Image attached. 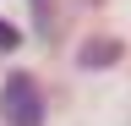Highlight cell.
<instances>
[{"instance_id": "obj_1", "label": "cell", "mask_w": 131, "mask_h": 126, "mask_svg": "<svg viewBox=\"0 0 131 126\" xmlns=\"http://www.w3.org/2000/svg\"><path fill=\"white\" fill-rule=\"evenodd\" d=\"M0 110H6L11 126H44V93L27 71H11L6 88H0Z\"/></svg>"}, {"instance_id": "obj_2", "label": "cell", "mask_w": 131, "mask_h": 126, "mask_svg": "<svg viewBox=\"0 0 131 126\" xmlns=\"http://www.w3.org/2000/svg\"><path fill=\"white\" fill-rule=\"evenodd\" d=\"M77 60H82L88 71H104V66L120 60V44H115V38H88V44L77 50Z\"/></svg>"}, {"instance_id": "obj_3", "label": "cell", "mask_w": 131, "mask_h": 126, "mask_svg": "<svg viewBox=\"0 0 131 126\" xmlns=\"http://www.w3.org/2000/svg\"><path fill=\"white\" fill-rule=\"evenodd\" d=\"M16 38H22V33H16L11 22H0V55H6V50H16Z\"/></svg>"}]
</instances>
